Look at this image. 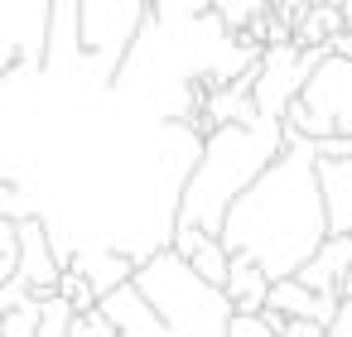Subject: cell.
Segmentation results:
<instances>
[{"label":"cell","mask_w":352,"mask_h":337,"mask_svg":"<svg viewBox=\"0 0 352 337\" xmlns=\"http://www.w3.org/2000/svg\"><path fill=\"white\" fill-rule=\"evenodd\" d=\"M68 337H116V323H111L102 308H87V313H73Z\"/></svg>","instance_id":"cell-20"},{"label":"cell","mask_w":352,"mask_h":337,"mask_svg":"<svg viewBox=\"0 0 352 337\" xmlns=\"http://www.w3.org/2000/svg\"><path fill=\"white\" fill-rule=\"evenodd\" d=\"M73 270L87 275V284L97 289V299L135 279V260L121 255V251H78V255H73Z\"/></svg>","instance_id":"cell-14"},{"label":"cell","mask_w":352,"mask_h":337,"mask_svg":"<svg viewBox=\"0 0 352 337\" xmlns=\"http://www.w3.org/2000/svg\"><path fill=\"white\" fill-rule=\"evenodd\" d=\"M338 294H314V289H304L294 275L289 279H275L270 284V299H265V308H275V313H285V318H309V323H333V313H338Z\"/></svg>","instance_id":"cell-11"},{"label":"cell","mask_w":352,"mask_h":337,"mask_svg":"<svg viewBox=\"0 0 352 337\" xmlns=\"http://www.w3.org/2000/svg\"><path fill=\"white\" fill-rule=\"evenodd\" d=\"M328 54H333V58H352V25H347L342 34L328 39Z\"/></svg>","instance_id":"cell-26"},{"label":"cell","mask_w":352,"mask_h":337,"mask_svg":"<svg viewBox=\"0 0 352 337\" xmlns=\"http://www.w3.org/2000/svg\"><path fill=\"white\" fill-rule=\"evenodd\" d=\"M145 5L164 20H193V15H212L208 0H145Z\"/></svg>","instance_id":"cell-21"},{"label":"cell","mask_w":352,"mask_h":337,"mask_svg":"<svg viewBox=\"0 0 352 337\" xmlns=\"http://www.w3.org/2000/svg\"><path fill=\"white\" fill-rule=\"evenodd\" d=\"M15 236H20L15 279H25L39 299H49V294L58 289V275H63V265H58V255H54V236H49V226H44L39 217H30V222L15 226Z\"/></svg>","instance_id":"cell-8"},{"label":"cell","mask_w":352,"mask_h":337,"mask_svg":"<svg viewBox=\"0 0 352 337\" xmlns=\"http://www.w3.org/2000/svg\"><path fill=\"white\" fill-rule=\"evenodd\" d=\"M342 30H347L342 5H304V15L294 20L289 44H299V49H328V39L342 34Z\"/></svg>","instance_id":"cell-15"},{"label":"cell","mask_w":352,"mask_h":337,"mask_svg":"<svg viewBox=\"0 0 352 337\" xmlns=\"http://www.w3.org/2000/svg\"><path fill=\"white\" fill-rule=\"evenodd\" d=\"M342 294H352V270H347V279H342Z\"/></svg>","instance_id":"cell-28"},{"label":"cell","mask_w":352,"mask_h":337,"mask_svg":"<svg viewBox=\"0 0 352 337\" xmlns=\"http://www.w3.org/2000/svg\"><path fill=\"white\" fill-rule=\"evenodd\" d=\"M217 241L227 255H251L270 275V284L309 265V255L328 241L309 140L285 135V150L275 154V164L227 207Z\"/></svg>","instance_id":"cell-1"},{"label":"cell","mask_w":352,"mask_h":337,"mask_svg":"<svg viewBox=\"0 0 352 337\" xmlns=\"http://www.w3.org/2000/svg\"><path fill=\"white\" fill-rule=\"evenodd\" d=\"M30 299H34V289H30L25 279H15V275H10V279H0V313H10V308H25Z\"/></svg>","instance_id":"cell-22"},{"label":"cell","mask_w":352,"mask_h":337,"mask_svg":"<svg viewBox=\"0 0 352 337\" xmlns=\"http://www.w3.org/2000/svg\"><path fill=\"white\" fill-rule=\"evenodd\" d=\"M97 308L116 323V337H227L232 303L217 284L198 279L169 246L135 265V279L102 294Z\"/></svg>","instance_id":"cell-2"},{"label":"cell","mask_w":352,"mask_h":337,"mask_svg":"<svg viewBox=\"0 0 352 337\" xmlns=\"http://www.w3.org/2000/svg\"><path fill=\"white\" fill-rule=\"evenodd\" d=\"M323 337H352V294H342V303H338L333 323L323 327Z\"/></svg>","instance_id":"cell-24"},{"label":"cell","mask_w":352,"mask_h":337,"mask_svg":"<svg viewBox=\"0 0 352 337\" xmlns=\"http://www.w3.org/2000/svg\"><path fill=\"white\" fill-rule=\"evenodd\" d=\"M0 337H39V294L25 308L0 313Z\"/></svg>","instance_id":"cell-18"},{"label":"cell","mask_w":352,"mask_h":337,"mask_svg":"<svg viewBox=\"0 0 352 337\" xmlns=\"http://www.w3.org/2000/svg\"><path fill=\"white\" fill-rule=\"evenodd\" d=\"M251 78H256V68H251L246 78H236V82H227V87H212V92H208V102H203V126H208V130L232 126V121H251V116H256Z\"/></svg>","instance_id":"cell-13"},{"label":"cell","mask_w":352,"mask_h":337,"mask_svg":"<svg viewBox=\"0 0 352 337\" xmlns=\"http://www.w3.org/2000/svg\"><path fill=\"white\" fill-rule=\"evenodd\" d=\"M285 150V121L280 116H251V121H232L203 135V150L179 188V222L174 226H198L208 236L222 231L227 207L275 164V154Z\"/></svg>","instance_id":"cell-3"},{"label":"cell","mask_w":352,"mask_h":337,"mask_svg":"<svg viewBox=\"0 0 352 337\" xmlns=\"http://www.w3.org/2000/svg\"><path fill=\"white\" fill-rule=\"evenodd\" d=\"M280 337H323V323H309V318H289Z\"/></svg>","instance_id":"cell-25"},{"label":"cell","mask_w":352,"mask_h":337,"mask_svg":"<svg viewBox=\"0 0 352 337\" xmlns=\"http://www.w3.org/2000/svg\"><path fill=\"white\" fill-rule=\"evenodd\" d=\"M54 0H0V78L20 63H44V30Z\"/></svg>","instance_id":"cell-6"},{"label":"cell","mask_w":352,"mask_h":337,"mask_svg":"<svg viewBox=\"0 0 352 337\" xmlns=\"http://www.w3.org/2000/svg\"><path fill=\"white\" fill-rule=\"evenodd\" d=\"M347 270H352V236H328V241L309 255V265H304L294 279H299L304 289H314V294H338V299H342Z\"/></svg>","instance_id":"cell-10"},{"label":"cell","mask_w":352,"mask_h":337,"mask_svg":"<svg viewBox=\"0 0 352 337\" xmlns=\"http://www.w3.org/2000/svg\"><path fill=\"white\" fill-rule=\"evenodd\" d=\"M184 260L193 265V275H198V279H208V284H217V289L227 284V270H232V255L222 251V241H217V236H208V241H203V246H198L193 255H184Z\"/></svg>","instance_id":"cell-16"},{"label":"cell","mask_w":352,"mask_h":337,"mask_svg":"<svg viewBox=\"0 0 352 337\" xmlns=\"http://www.w3.org/2000/svg\"><path fill=\"white\" fill-rule=\"evenodd\" d=\"M30 217H39L34 212V198L20 188V183H0V222H30Z\"/></svg>","instance_id":"cell-19"},{"label":"cell","mask_w":352,"mask_h":337,"mask_svg":"<svg viewBox=\"0 0 352 337\" xmlns=\"http://www.w3.org/2000/svg\"><path fill=\"white\" fill-rule=\"evenodd\" d=\"M232 313H261L265 299H270V275L251 260V255H232V270H227V284H222Z\"/></svg>","instance_id":"cell-12"},{"label":"cell","mask_w":352,"mask_h":337,"mask_svg":"<svg viewBox=\"0 0 352 337\" xmlns=\"http://www.w3.org/2000/svg\"><path fill=\"white\" fill-rule=\"evenodd\" d=\"M58 299H68L73 303V313H87V308H97V289L87 284V275H78L73 265L58 275V289H54Z\"/></svg>","instance_id":"cell-17"},{"label":"cell","mask_w":352,"mask_h":337,"mask_svg":"<svg viewBox=\"0 0 352 337\" xmlns=\"http://www.w3.org/2000/svg\"><path fill=\"white\" fill-rule=\"evenodd\" d=\"M338 5H342V15H347V25H352V0H338Z\"/></svg>","instance_id":"cell-27"},{"label":"cell","mask_w":352,"mask_h":337,"mask_svg":"<svg viewBox=\"0 0 352 337\" xmlns=\"http://www.w3.org/2000/svg\"><path fill=\"white\" fill-rule=\"evenodd\" d=\"M328 236H352V159H314Z\"/></svg>","instance_id":"cell-9"},{"label":"cell","mask_w":352,"mask_h":337,"mask_svg":"<svg viewBox=\"0 0 352 337\" xmlns=\"http://www.w3.org/2000/svg\"><path fill=\"white\" fill-rule=\"evenodd\" d=\"M150 25L145 0H78V44L82 58L116 87L126 54L135 49L140 30Z\"/></svg>","instance_id":"cell-4"},{"label":"cell","mask_w":352,"mask_h":337,"mask_svg":"<svg viewBox=\"0 0 352 337\" xmlns=\"http://www.w3.org/2000/svg\"><path fill=\"white\" fill-rule=\"evenodd\" d=\"M227 337H275V332L265 327V318H261V313H232Z\"/></svg>","instance_id":"cell-23"},{"label":"cell","mask_w":352,"mask_h":337,"mask_svg":"<svg viewBox=\"0 0 352 337\" xmlns=\"http://www.w3.org/2000/svg\"><path fill=\"white\" fill-rule=\"evenodd\" d=\"M328 58V49H299V44H270L261 49L256 78H251V102L261 116H285V106L304 92L309 73Z\"/></svg>","instance_id":"cell-5"},{"label":"cell","mask_w":352,"mask_h":337,"mask_svg":"<svg viewBox=\"0 0 352 337\" xmlns=\"http://www.w3.org/2000/svg\"><path fill=\"white\" fill-rule=\"evenodd\" d=\"M299 102L314 106L318 116H328L338 135H352V58H333V54H328V58L309 73Z\"/></svg>","instance_id":"cell-7"}]
</instances>
